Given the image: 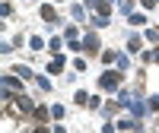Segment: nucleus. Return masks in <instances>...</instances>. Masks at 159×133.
<instances>
[{"instance_id":"1","label":"nucleus","mask_w":159,"mask_h":133,"mask_svg":"<svg viewBox=\"0 0 159 133\" xmlns=\"http://www.w3.org/2000/svg\"><path fill=\"white\" fill-rule=\"evenodd\" d=\"M118 83H121V73H108V76H102V89H118Z\"/></svg>"},{"instance_id":"2","label":"nucleus","mask_w":159,"mask_h":133,"mask_svg":"<svg viewBox=\"0 0 159 133\" xmlns=\"http://www.w3.org/2000/svg\"><path fill=\"white\" fill-rule=\"evenodd\" d=\"M3 89H19V79H13V76H3Z\"/></svg>"},{"instance_id":"3","label":"nucleus","mask_w":159,"mask_h":133,"mask_svg":"<svg viewBox=\"0 0 159 133\" xmlns=\"http://www.w3.org/2000/svg\"><path fill=\"white\" fill-rule=\"evenodd\" d=\"M42 16H45L48 22H54V10H51V6H42Z\"/></svg>"}]
</instances>
